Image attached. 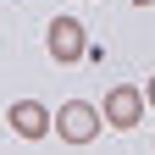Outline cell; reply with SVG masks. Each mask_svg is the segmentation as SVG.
I'll return each mask as SVG.
<instances>
[{"mask_svg": "<svg viewBox=\"0 0 155 155\" xmlns=\"http://www.w3.org/2000/svg\"><path fill=\"white\" fill-rule=\"evenodd\" d=\"M6 122L17 127V133H22V139L33 144V139H45V133L55 127V116L45 111V105H39V100H11V111H6Z\"/></svg>", "mask_w": 155, "mask_h": 155, "instance_id": "4", "label": "cell"}, {"mask_svg": "<svg viewBox=\"0 0 155 155\" xmlns=\"http://www.w3.org/2000/svg\"><path fill=\"white\" fill-rule=\"evenodd\" d=\"M144 105H155V78H150V89H144Z\"/></svg>", "mask_w": 155, "mask_h": 155, "instance_id": "5", "label": "cell"}, {"mask_svg": "<svg viewBox=\"0 0 155 155\" xmlns=\"http://www.w3.org/2000/svg\"><path fill=\"white\" fill-rule=\"evenodd\" d=\"M45 39H50V61H61V67L83 61V50H89V33H83V22H78V17H50Z\"/></svg>", "mask_w": 155, "mask_h": 155, "instance_id": "1", "label": "cell"}, {"mask_svg": "<svg viewBox=\"0 0 155 155\" xmlns=\"http://www.w3.org/2000/svg\"><path fill=\"white\" fill-rule=\"evenodd\" d=\"M100 116L111 127H139V116H144V94L139 89H127V83H111V94H105V105H100Z\"/></svg>", "mask_w": 155, "mask_h": 155, "instance_id": "3", "label": "cell"}, {"mask_svg": "<svg viewBox=\"0 0 155 155\" xmlns=\"http://www.w3.org/2000/svg\"><path fill=\"white\" fill-rule=\"evenodd\" d=\"M55 133H61L67 144H89L94 133H100V111L83 105V100H67L61 111H55Z\"/></svg>", "mask_w": 155, "mask_h": 155, "instance_id": "2", "label": "cell"}, {"mask_svg": "<svg viewBox=\"0 0 155 155\" xmlns=\"http://www.w3.org/2000/svg\"><path fill=\"white\" fill-rule=\"evenodd\" d=\"M133 6H155V0H133Z\"/></svg>", "mask_w": 155, "mask_h": 155, "instance_id": "6", "label": "cell"}]
</instances>
